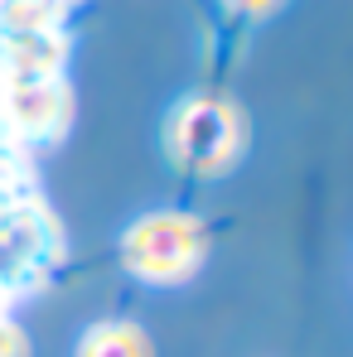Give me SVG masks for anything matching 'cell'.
<instances>
[{"instance_id": "obj_1", "label": "cell", "mask_w": 353, "mask_h": 357, "mask_svg": "<svg viewBox=\"0 0 353 357\" xmlns=\"http://www.w3.org/2000/svg\"><path fill=\"white\" fill-rule=\"evenodd\" d=\"M208 256V232L203 218L184 208H160L141 213L121 232V266L145 280V285H189Z\"/></svg>"}, {"instance_id": "obj_2", "label": "cell", "mask_w": 353, "mask_h": 357, "mask_svg": "<svg viewBox=\"0 0 353 357\" xmlns=\"http://www.w3.org/2000/svg\"><path fill=\"white\" fill-rule=\"evenodd\" d=\"M165 150L184 174L218 178L247 150V116L228 97H184L165 121Z\"/></svg>"}, {"instance_id": "obj_3", "label": "cell", "mask_w": 353, "mask_h": 357, "mask_svg": "<svg viewBox=\"0 0 353 357\" xmlns=\"http://www.w3.org/2000/svg\"><path fill=\"white\" fill-rule=\"evenodd\" d=\"M63 256V232L39 198H10L0 208V285L10 295L34 290Z\"/></svg>"}, {"instance_id": "obj_4", "label": "cell", "mask_w": 353, "mask_h": 357, "mask_svg": "<svg viewBox=\"0 0 353 357\" xmlns=\"http://www.w3.org/2000/svg\"><path fill=\"white\" fill-rule=\"evenodd\" d=\"M73 126V92L63 77L5 82L0 87V135L15 145H54Z\"/></svg>"}, {"instance_id": "obj_5", "label": "cell", "mask_w": 353, "mask_h": 357, "mask_svg": "<svg viewBox=\"0 0 353 357\" xmlns=\"http://www.w3.org/2000/svg\"><path fill=\"white\" fill-rule=\"evenodd\" d=\"M68 54H73V39L63 24L59 29H29V34H0V87L63 77Z\"/></svg>"}, {"instance_id": "obj_6", "label": "cell", "mask_w": 353, "mask_h": 357, "mask_svg": "<svg viewBox=\"0 0 353 357\" xmlns=\"http://www.w3.org/2000/svg\"><path fill=\"white\" fill-rule=\"evenodd\" d=\"M78 357H155L150 348V333L141 324H126V319H107V324H92L78 343Z\"/></svg>"}, {"instance_id": "obj_7", "label": "cell", "mask_w": 353, "mask_h": 357, "mask_svg": "<svg viewBox=\"0 0 353 357\" xmlns=\"http://www.w3.org/2000/svg\"><path fill=\"white\" fill-rule=\"evenodd\" d=\"M68 20L63 0H0V34H29V29H59Z\"/></svg>"}, {"instance_id": "obj_8", "label": "cell", "mask_w": 353, "mask_h": 357, "mask_svg": "<svg viewBox=\"0 0 353 357\" xmlns=\"http://www.w3.org/2000/svg\"><path fill=\"white\" fill-rule=\"evenodd\" d=\"M0 357H29V333L10 314H0Z\"/></svg>"}, {"instance_id": "obj_9", "label": "cell", "mask_w": 353, "mask_h": 357, "mask_svg": "<svg viewBox=\"0 0 353 357\" xmlns=\"http://www.w3.org/2000/svg\"><path fill=\"white\" fill-rule=\"evenodd\" d=\"M233 15H247V20H261V15H271L276 5H286V0H223Z\"/></svg>"}, {"instance_id": "obj_10", "label": "cell", "mask_w": 353, "mask_h": 357, "mask_svg": "<svg viewBox=\"0 0 353 357\" xmlns=\"http://www.w3.org/2000/svg\"><path fill=\"white\" fill-rule=\"evenodd\" d=\"M10 299H15V295H10V290L0 285V314H10Z\"/></svg>"}, {"instance_id": "obj_11", "label": "cell", "mask_w": 353, "mask_h": 357, "mask_svg": "<svg viewBox=\"0 0 353 357\" xmlns=\"http://www.w3.org/2000/svg\"><path fill=\"white\" fill-rule=\"evenodd\" d=\"M63 5H82V0H63Z\"/></svg>"}]
</instances>
